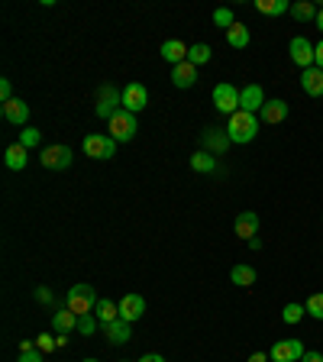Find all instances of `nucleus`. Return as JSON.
<instances>
[{
  "mask_svg": "<svg viewBox=\"0 0 323 362\" xmlns=\"http://www.w3.org/2000/svg\"><path fill=\"white\" fill-rule=\"evenodd\" d=\"M226 136H230V142H252L258 136V117L249 110H236L226 120Z\"/></svg>",
  "mask_w": 323,
  "mask_h": 362,
  "instance_id": "obj_1",
  "label": "nucleus"
},
{
  "mask_svg": "<svg viewBox=\"0 0 323 362\" xmlns=\"http://www.w3.org/2000/svg\"><path fill=\"white\" fill-rule=\"evenodd\" d=\"M94 110H97V117H101V120L110 123L113 113L123 110V91H117L113 84H103L101 91H97V104H94Z\"/></svg>",
  "mask_w": 323,
  "mask_h": 362,
  "instance_id": "obj_2",
  "label": "nucleus"
},
{
  "mask_svg": "<svg viewBox=\"0 0 323 362\" xmlns=\"http://www.w3.org/2000/svg\"><path fill=\"white\" fill-rule=\"evenodd\" d=\"M94 307H97V295H94L91 285H72V291H68V311H74L78 317H88L94 314Z\"/></svg>",
  "mask_w": 323,
  "mask_h": 362,
  "instance_id": "obj_3",
  "label": "nucleus"
},
{
  "mask_svg": "<svg viewBox=\"0 0 323 362\" xmlns=\"http://www.w3.org/2000/svg\"><path fill=\"white\" fill-rule=\"evenodd\" d=\"M107 126H110V140H117V142H129L133 136H136V130H139L136 113H129V110L113 113V120L107 123Z\"/></svg>",
  "mask_w": 323,
  "mask_h": 362,
  "instance_id": "obj_4",
  "label": "nucleus"
},
{
  "mask_svg": "<svg viewBox=\"0 0 323 362\" xmlns=\"http://www.w3.org/2000/svg\"><path fill=\"white\" fill-rule=\"evenodd\" d=\"M72 149L62 146V142H56V146H46L42 149V156H39V162H42V168H49V172H65V168H72Z\"/></svg>",
  "mask_w": 323,
  "mask_h": 362,
  "instance_id": "obj_5",
  "label": "nucleus"
},
{
  "mask_svg": "<svg viewBox=\"0 0 323 362\" xmlns=\"http://www.w3.org/2000/svg\"><path fill=\"white\" fill-rule=\"evenodd\" d=\"M213 107L220 113H226V117H233V113L240 110V91L233 88V84L220 81L217 88H213Z\"/></svg>",
  "mask_w": 323,
  "mask_h": 362,
  "instance_id": "obj_6",
  "label": "nucleus"
},
{
  "mask_svg": "<svg viewBox=\"0 0 323 362\" xmlns=\"http://www.w3.org/2000/svg\"><path fill=\"white\" fill-rule=\"evenodd\" d=\"M149 107V88L142 81H129L123 88V110L129 113H139Z\"/></svg>",
  "mask_w": 323,
  "mask_h": 362,
  "instance_id": "obj_7",
  "label": "nucleus"
},
{
  "mask_svg": "<svg viewBox=\"0 0 323 362\" xmlns=\"http://www.w3.org/2000/svg\"><path fill=\"white\" fill-rule=\"evenodd\" d=\"M113 152H117V140H110V136H101V133L84 136V156L103 162V158H113Z\"/></svg>",
  "mask_w": 323,
  "mask_h": 362,
  "instance_id": "obj_8",
  "label": "nucleus"
},
{
  "mask_svg": "<svg viewBox=\"0 0 323 362\" xmlns=\"http://www.w3.org/2000/svg\"><path fill=\"white\" fill-rule=\"evenodd\" d=\"M288 52H291V62H295L301 72L314 68V42H310L307 36H295V39H291Z\"/></svg>",
  "mask_w": 323,
  "mask_h": 362,
  "instance_id": "obj_9",
  "label": "nucleus"
},
{
  "mask_svg": "<svg viewBox=\"0 0 323 362\" xmlns=\"http://www.w3.org/2000/svg\"><path fill=\"white\" fill-rule=\"evenodd\" d=\"M304 343L301 340H281V343H275L272 349H268V359L272 362H301L304 359Z\"/></svg>",
  "mask_w": 323,
  "mask_h": 362,
  "instance_id": "obj_10",
  "label": "nucleus"
},
{
  "mask_svg": "<svg viewBox=\"0 0 323 362\" xmlns=\"http://www.w3.org/2000/svg\"><path fill=\"white\" fill-rule=\"evenodd\" d=\"M262 107H265V91H262V84H246L240 91V110L258 113Z\"/></svg>",
  "mask_w": 323,
  "mask_h": 362,
  "instance_id": "obj_11",
  "label": "nucleus"
},
{
  "mask_svg": "<svg viewBox=\"0 0 323 362\" xmlns=\"http://www.w3.org/2000/svg\"><path fill=\"white\" fill-rule=\"evenodd\" d=\"M233 233L240 236V240H256L258 236V214H252V211H242L236 220H233Z\"/></svg>",
  "mask_w": 323,
  "mask_h": 362,
  "instance_id": "obj_12",
  "label": "nucleus"
},
{
  "mask_svg": "<svg viewBox=\"0 0 323 362\" xmlns=\"http://www.w3.org/2000/svg\"><path fill=\"white\" fill-rule=\"evenodd\" d=\"M142 314H146V297H142V295H123V301H120V320L133 324V320H139Z\"/></svg>",
  "mask_w": 323,
  "mask_h": 362,
  "instance_id": "obj_13",
  "label": "nucleus"
},
{
  "mask_svg": "<svg viewBox=\"0 0 323 362\" xmlns=\"http://www.w3.org/2000/svg\"><path fill=\"white\" fill-rule=\"evenodd\" d=\"M0 110H3V120L7 123H13V126H26V120H29V104L26 101L13 97V101H7Z\"/></svg>",
  "mask_w": 323,
  "mask_h": 362,
  "instance_id": "obj_14",
  "label": "nucleus"
},
{
  "mask_svg": "<svg viewBox=\"0 0 323 362\" xmlns=\"http://www.w3.org/2000/svg\"><path fill=\"white\" fill-rule=\"evenodd\" d=\"M258 113H262V123H285L288 120V101L272 97V101H265V107Z\"/></svg>",
  "mask_w": 323,
  "mask_h": 362,
  "instance_id": "obj_15",
  "label": "nucleus"
},
{
  "mask_svg": "<svg viewBox=\"0 0 323 362\" xmlns=\"http://www.w3.org/2000/svg\"><path fill=\"white\" fill-rule=\"evenodd\" d=\"M301 88H304L307 97H323V72L320 68H307V72H301Z\"/></svg>",
  "mask_w": 323,
  "mask_h": 362,
  "instance_id": "obj_16",
  "label": "nucleus"
},
{
  "mask_svg": "<svg viewBox=\"0 0 323 362\" xmlns=\"http://www.w3.org/2000/svg\"><path fill=\"white\" fill-rule=\"evenodd\" d=\"M188 49H191V46H185L181 39H168V42H162V49H158V52H162V58H165V62H172V65H181V62H188Z\"/></svg>",
  "mask_w": 323,
  "mask_h": 362,
  "instance_id": "obj_17",
  "label": "nucleus"
},
{
  "mask_svg": "<svg viewBox=\"0 0 323 362\" xmlns=\"http://www.w3.org/2000/svg\"><path fill=\"white\" fill-rule=\"evenodd\" d=\"M226 146H230V136H226V130H217V126H210V130L204 133V149H207L210 156H220V152H226Z\"/></svg>",
  "mask_w": 323,
  "mask_h": 362,
  "instance_id": "obj_18",
  "label": "nucleus"
},
{
  "mask_svg": "<svg viewBox=\"0 0 323 362\" xmlns=\"http://www.w3.org/2000/svg\"><path fill=\"white\" fill-rule=\"evenodd\" d=\"M197 81V65H191V62H181V65H172V84L175 88H191V84Z\"/></svg>",
  "mask_w": 323,
  "mask_h": 362,
  "instance_id": "obj_19",
  "label": "nucleus"
},
{
  "mask_svg": "<svg viewBox=\"0 0 323 362\" xmlns=\"http://www.w3.org/2000/svg\"><path fill=\"white\" fill-rule=\"evenodd\" d=\"M3 162H7L10 172H23L29 162V149L19 146V142H13V146H7V152H3Z\"/></svg>",
  "mask_w": 323,
  "mask_h": 362,
  "instance_id": "obj_20",
  "label": "nucleus"
},
{
  "mask_svg": "<svg viewBox=\"0 0 323 362\" xmlns=\"http://www.w3.org/2000/svg\"><path fill=\"white\" fill-rule=\"evenodd\" d=\"M52 330L72 336V330H78V314L68 311V307H65V311H56V314H52Z\"/></svg>",
  "mask_w": 323,
  "mask_h": 362,
  "instance_id": "obj_21",
  "label": "nucleus"
},
{
  "mask_svg": "<svg viewBox=\"0 0 323 362\" xmlns=\"http://www.w3.org/2000/svg\"><path fill=\"white\" fill-rule=\"evenodd\" d=\"M94 314H97V324L107 327V324H113V320H120V304H113V301L101 297L97 307H94Z\"/></svg>",
  "mask_w": 323,
  "mask_h": 362,
  "instance_id": "obj_22",
  "label": "nucleus"
},
{
  "mask_svg": "<svg viewBox=\"0 0 323 362\" xmlns=\"http://www.w3.org/2000/svg\"><path fill=\"white\" fill-rule=\"evenodd\" d=\"M103 334H107V340H110L113 346H123V343H129V324L126 320H113V324H107V327H101Z\"/></svg>",
  "mask_w": 323,
  "mask_h": 362,
  "instance_id": "obj_23",
  "label": "nucleus"
},
{
  "mask_svg": "<svg viewBox=\"0 0 323 362\" xmlns=\"http://www.w3.org/2000/svg\"><path fill=\"white\" fill-rule=\"evenodd\" d=\"M230 279H233V285H240V288H252L256 285V269L252 265H246V262H240V265H233V272H230Z\"/></svg>",
  "mask_w": 323,
  "mask_h": 362,
  "instance_id": "obj_24",
  "label": "nucleus"
},
{
  "mask_svg": "<svg viewBox=\"0 0 323 362\" xmlns=\"http://www.w3.org/2000/svg\"><path fill=\"white\" fill-rule=\"evenodd\" d=\"M249 26H242V23H233L230 29H226V42H230L233 49H246L249 46Z\"/></svg>",
  "mask_w": 323,
  "mask_h": 362,
  "instance_id": "obj_25",
  "label": "nucleus"
},
{
  "mask_svg": "<svg viewBox=\"0 0 323 362\" xmlns=\"http://www.w3.org/2000/svg\"><path fill=\"white\" fill-rule=\"evenodd\" d=\"M191 168H194V172H201V175L217 172V156H210L207 149H201V152H194V156H191Z\"/></svg>",
  "mask_w": 323,
  "mask_h": 362,
  "instance_id": "obj_26",
  "label": "nucleus"
},
{
  "mask_svg": "<svg viewBox=\"0 0 323 362\" xmlns=\"http://www.w3.org/2000/svg\"><path fill=\"white\" fill-rule=\"evenodd\" d=\"M256 10L265 17H281V13H291V3L288 0H256Z\"/></svg>",
  "mask_w": 323,
  "mask_h": 362,
  "instance_id": "obj_27",
  "label": "nucleus"
},
{
  "mask_svg": "<svg viewBox=\"0 0 323 362\" xmlns=\"http://www.w3.org/2000/svg\"><path fill=\"white\" fill-rule=\"evenodd\" d=\"M291 17L297 19V23H307V19H317V7L310 3V0H297V3H291Z\"/></svg>",
  "mask_w": 323,
  "mask_h": 362,
  "instance_id": "obj_28",
  "label": "nucleus"
},
{
  "mask_svg": "<svg viewBox=\"0 0 323 362\" xmlns=\"http://www.w3.org/2000/svg\"><path fill=\"white\" fill-rule=\"evenodd\" d=\"M210 56H213V52H210V46H207V42H197V46L188 49V62H191V65H197V68L207 65V62H210Z\"/></svg>",
  "mask_w": 323,
  "mask_h": 362,
  "instance_id": "obj_29",
  "label": "nucleus"
},
{
  "mask_svg": "<svg viewBox=\"0 0 323 362\" xmlns=\"http://www.w3.org/2000/svg\"><path fill=\"white\" fill-rule=\"evenodd\" d=\"M304 314H307V307L291 301V304H285V311H281V320H285V324H301V317Z\"/></svg>",
  "mask_w": 323,
  "mask_h": 362,
  "instance_id": "obj_30",
  "label": "nucleus"
},
{
  "mask_svg": "<svg viewBox=\"0 0 323 362\" xmlns=\"http://www.w3.org/2000/svg\"><path fill=\"white\" fill-rule=\"evenodd\" d=\"M213 23H217V26H220L223 33H226V29H230L233 23H236V17H233V10H230V7H220V10H213Z\"/></svg>",
  "mask_w": 323,
  "mask_h": 362,
  "instance_id": "obj_31",
  "label": "nucleus"
},
{
  "mask_svg": "<svg viewBox=\"0 0 323 362\" xmlns=\"http://www.w3.org/2000/svg\"><path fill=\"white\" fill-rule=\"evenodd\" d=\"M307 314L314 317V320H323V291H317V295L307 297Z\"/></svg>",
  "mask_w": 323,
  "mask_h": 362,
  "instance_id": "obj_32",
  "label": "nucleus"
},
{
  "mask_svg": "<svg viewBox=\"0 0 323 362\" xmlns=\"http://www.w3.org/2000/svg\"><path fill=\"white\" fill-rule=\"evenodd\" d=\"M78 334H84V336L97 334V317H94V314H88V317H78Z\"/></svg>",
  "mask_w": 323,
  "mask_h": 362,
  "instance_id": "obj_33",
  "label": "nucleus"
},
{
  "mask_svg": "<svg viewBox=\"0 0 323 362\" xmlns=\"http://www.w3.org/2000/svg\"><path fill=\"white\" fill-rule=\"evenodd\" d=\"M39 142H42V136H39V130H23V133H19V146H26V149H36Z\"/></svg>",
  "mask_w": 323,
  "mask_h": 362,
  "instance_id": "obj_34",
  "label": "nucleus"
},
{
  "mask_svg": "<svg viewBox=\"0 0 323 362\" xmlns=\"http://www.w3.org/2000/svg\"><path fill=\"white\" fill-rule=\"evenodd\" d=\"M36 349H39V353H52V349H58L56 336H49V334H39V336H36Z\"/></svg>",
  "mask_w": 323,
  "mask_h": 362,
  "instance_id": "obj_35",
  "label": "nucleus"
},
{
  "mask_svg": "<svg viewBox=\"0 0 323 362\" xmlns=\"http://www.w3.org/2000/svg\"><path fill=\"white\" fill-rule=\"evenodd\" d=\"M0 101H3V104H7V101H13V84H10L7 78L0 81Z\"/></svg>",
  "mask_w": 323,
  "mask_h": 362,
  "instance_id": "obj_36",
  "label": "nucleus"
},
{
  "mask_svg": "<svg viewBox=\"0 0 323 362\" xmlns=\"http://www.w3.org/2000/svg\"><path fill=\"white\" fill-rule=\"evenodd\" d=\"M42 356H46V353H39V349H29V353H19V362H46Z\"/></svg>",
  "mask_w": 323,
  "mask_h": 362,
  "instance_id": "obj_37",
  "label": "nucleus"
},
{
  "mask_svg": "<svg viewBox=\"0 0 323 362\" xmlns=\"http://www.w3.org/2000/svg\"><path fill=\"white\" fill-rule=\"evenodd\" d=\"M314 65L323 72V39H320V42H317V46H314Z\"/></svg>",
  "mask_w": 323,
  "mask_h": 362,
  "instance_id": "obj_38",
  "label": "nucleus"
},
{
  "mask_svg": "<svg viewBox=\"0 0 323 362\" xmlns=\"http://www.w3.org/2000/svg\"><path fill=\"white\" fill-rule=\"evenodd\" d=\"M36 301H42V304H52V291H49V288H36Z\"/></svg>",
  "mask_w": 323,
  "mask_h": 362,
  "instance_id": "obj_39",
  "label": "nucleus"
},
{
  "mask_svg": "<svg viewBox=\"0 0 323 362\" xmlns=\"http://www.w3.org/2000/svg\"><path fill=\"white\" fill-rule=\"evenodd\" d=\"M301 362H323V353H317V349H307Z\"/></svg>",
  "mask_w": 323,
  "mask_h": 362,
  "instance_id": "obj_40",
  "label": "nucleus"
},
{
  "mask_svg": "<svg viewBox=\"0 0 323 362\" xmlns=\"http://www.w3.org/2000/svg\"><path fill=\"white\" fill-rule=\"evenodd\" d=\"M139 362H165V359H162V356H158V353H146V356H142V359H139Z\"/></svg>",
  "mask_w": 323,
  "mask_h": 362,
  "instance_id": "obj_41",
  "label": "nucleus"
},
{
  "mask_svg": "<svg viewBox=\"0 0 323 362\" xmlns=\"http://www.w3.org/2000/svg\"><path fill=\"white\" fill-rule=\"evenodd\" d=\"M56 343H58V349H65V346H68V334H58Z\"/></svg>",
  "mask_w": 323,
  "mask_h": 362,
  "instance_id": "obj_42",
  "label": "nucleus"
},
{
  "mask_svg": "<svg viewBox=\"0 0 323 362\" xmlns=\"http://www.w3.org/2000/svg\"><path fill=\"white\" fill-rule=\"evenodd\" d=\"M249 362H268V353H252Z\"/></svg>",
  "mask_w": 323,
  "mask_h": 362,
  "instance_id": "obj_43",
  "label": "nucleus"
},
{
  "mask_svg": "<svg viewBox=\"0 0 323 362\" xmlns=\"http://www.w3.org/2000/svg\"><path fill=\"white\" fill-rule=\"evenodd\" d=\"M29 349H36V343H29V340H23V343H19V353H29Z\"/></svg>",
  "mask_w": 323,
  "mask_h": 362,
  "instance_id": "obj_44",
  "label": "nucleus"
},
{
  "mask_svg": "<svg viewBox=\"0 0 323 362\" xmlns=\"http://www.w3.org/2000/svg\"><path fill=\"white\" fill-rule=\"evenodd\" d=\"M314 23H317V29H320V33H323V7L317 10V19H314Z\"/></svg>",
  "mask_w": 323,
  "mask_h": 362,
  "instance_id": "obj_45",
  "label": "nucleus"
},
{
  "mask_svg": "<svg viewBox=\"0 0 323 362\" xmlns=\"http://www.w3.org/2000/svg\"><path fill=\"white\" fill-rule=\"evenodd\" d=\"M84 362H97V359H84Z\"/></svg>",
  "mask_w": 323,
  "mask_h": 362,
  "instance_id": "obj_46",
  "label": "nucleus"
}]
</instances>
